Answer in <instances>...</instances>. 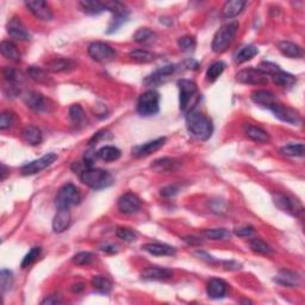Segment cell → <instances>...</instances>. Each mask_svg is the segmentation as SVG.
<instances>
[{"label":"cell","mask_w":305,"mask_h":305,"mask_svg":"<svg viewBox=\"0 0 305 305\" xmlns=\"http://www.w3.org/2000/svg\"><path fill=\"white\" fill-rule=\"evenodd\" d=\"M228 291V284L224 280L218 279V278H213L211 279L206 285V292L207 296L212 300H219L223 298L226 295Z\"/></svg>","instance_id":"cell-18"},{"label":"cell","mask_w":305,"mask_h":305,"mask_svg":"<svg viewBox=\"0 0 305 305\" xmlns=\"http://www.w3.org/2000/svg\"><path fill=\"white\" fill-rule=\"evenodd\" d=\"M129 57L138 63H149L155 60V55L144 49H135L129 53Z\"/></svg>","instance_id":"cell-37"},{"label":"cell","mask_w":305,"mask_h":305,"mask_svg":"<svg viewBox=\"0 0 305 305\" xmlns=\"http://www.w3.org/2000/svg\"><path fill=\"white\" fill-rule=\"evenodd\" d=\"M179 167V164L178 161H175L173 159L170 158H162L158 159L153 162L150 168L153 171L158 172V173H166V172H174L178 170Z\"/></svg>","instance_id":"cell-26"},{"label":"cell","mask_w":305,"mask_h":305,"mask_svg":"<svg viewBox=\"0 0 305 305\" xmlns=\"http://www.w3.org/2000/svg\"><path fill=\"white\" fill-rule=\"evenodd\" d=\"M0 51L4 55L6 59L11 60L13 62H19L20 61V55L19 50L17 49V45L14 43H12L10 41H2L1 44H0Z\"/></svg>","instance_id":"cell-30"},{"label":"cell","mask_w":305,"mask_h":305,"mask_svg":"<svg viewBox=\"0 0 305 305\" xmlns=\"http://www.w3.org/2000/svg\"><path fill=\"white\" fill-rule=\"evenodd\" d=\"M179 87V104L180 110L183 112L189 113L190 111L195 110V106L198 102V89L197 85L191 80L180 79L178 81Z\"/></svg>","instance_id":"cell-3"},{"label":"cell","mask_w":305,"mask_h":305,"mask_svg":"<svg viewBox=\"0 0 305 305\" xmlns=\"http://www.w3.org/2000/svg\"><path fill=\"white\" fill-rule=\"evenodd\" d=\"M246 1L243 0H230L226 1L222 8V13L225 18H234L243 11Z\"/></svg>","instance_id":"cell-27"},{"label":"cell","mask_w":305,"mask_h":305,"mask_svg":"<svg viewBox=\"0 0 305 305\" xmlns=\"http://www.w3.org/2000/svg\"><path fill=\"white\" fill-rule=\"evenodd\" d=\"M160 110V95L156 91H147L142 93L137 102V112L143 117L154 116Z\"/></svg>","instance_id":"cell-6"},{"label":"cell","mask_w":305,"mask_h":305,"mask_svg":"<svg viewBox=\"0 0 305 305\" xmlns=\"http://www.w3.org/2000/svg\"><path fill=\"white\" fill-rule=\"evenodd\" d=\"M273 280L285 288H297L302 283L300 274L290 270H282L274 277Z\"/></svg>","instance_id":"cell-17"},{"label":"cell","mask_w":305,"mask_h":305,"mask_svg":"<svg viewBox=\"0 0 305 305\" xmlns=\"http://www.w3.org/2000/svg\"><path fill=\"white\" fill-rule=\"evenodd\" d=\"M173 276V272L167 268H161V267H148L147 270L142 272L141 277L144 280H166L170 279Z\"/></svg>","instance_id":"cell-20"},{"label":"cell","mask_w":305,"mask_h":305,"mask_svg":"<svg viewBox=\"0 0 305 305\" xmlns=\"http://www.w3.org/2000/svg\"><path fill=\"white\" fill-rule=\"evenodd\" d=\"M179 191V189H178L177 186H166L164 189L161 190V196H164V197H173Z\"/></svg>","instance_id":"cell-53"},{"label":"cell","mask_w":305,"mask_h":305,"mask_svg":"<svg viewBox=\"0 0 305 305\" xmlns=\"http://www.w3.org/2000/svg\"><path fill=\"white\" fill-rule=\"evenodd\" d=\"M116 235L117 237L120 238V240L125 241V242H134V241L137 240V234H136V231L131 230V229L129 228H123V226L117 228Z\"/></svg>","instance_id":"cell-47"},{"label":"cell","mask_w":305,"mask_h":305,"mask_svg":"<svg viewBox=\"0 0 305 305\" xmlns=\"http://www.w3.org/2000/svg\"><path fill=\"white\" fill-rule=\"evenodd\" d=\"M25 6L37 19L43 20V22H50L54 18L50 6L45 1H43V0H31V1H26Z\"/></svg>","instance_id":"cell-12"},{"label":"cell","mask_w":305,"mask_h":305,"mask_svg":"<svg viewBox=\"0 0 305 305\" xmlns=\"http://www.w3.org/2000/svg\"><path fill=\"white\" fill-rule=\"evenodd\" d=\"M166 143V138L165 137H159L156 140L149 141L147 143L141 144V146H136L132 148V155L136 156V158H143V156H148L150 154L158 152L160 148L164 147V144Z\"/></svg>","instance_id":"cell-15"},{"label":"cell","mask_w":305,"mask_h":305,"mask_svg":"<svg viewBox=\"0 0 305 305\" xmlns=\"http://www.w3.org/2000/svg\"><path fill=\"white\" fill-rule=\"evenodd\" d=\"M250 98L252 101L255 102V104L261 105L264 107H270L271 105H273L274 102H277V98L271 91L267 90H256L254 92H252L250 95Z\"/></svg>","instance_id":"cell-22"},{"label":"cell","mask_w":305,"mask_h":305,"mask_svg":"<svg viewBox=\"0 0 305 305\" xmlns=\"http://www.w3.org/2000/svg\"><path fill=\"white\" fill-rule=\"evenodd\" d=\"M0 285H1V292L6 294L10 291L13 285V273L8 270H1L0 272Z\"/></svg>","instance_id":"cell-43"},{"label":"cell","mask_w":305,"mask_h":305,"mask_svg":"<svg viewBox=\"0 0 305 305\" xmlns=\"http://www.w3.org/2000/svg\"><path fill=\"white\" fill-rule=\"evenodd\" d=\"M93 260H95V254L91 252H80L78 253V254H75L73 259H72L73 264L78 266L90 265Z\"/></svg>","instance_id":"cell-45"},{"label":"cell","mask_w":305,"mask_h":305,"mask_svg":"<svg viewBox=\"0 0 305 305\" xmlns=\"http://www.w3.org/2000/svg\"><path fill=\"white\" fill-rule=\"evenodd\" d=\"M177 66L175 65H167L161 67L154 73L148 75L146 79L143 80V84L146 86H160L162 84L167 83L170 78L177 71Z\"/></svg>","instance_id":"cell-11"},{"label":"cell","mask_w":305,"mask_h":305,"mask_svg":"<svg viewBox=\"0 0 305 305\" xmlns=\"http://www.w3.org/2000/svg\"><path fill=\"white\" fill-rule=\"evenodd\" d=\"M225 69V63L222 61H217L213 62L212 65L207 68L206 71V78L210 83H213V81L217 80L219 78V75L224 72Z\"/></svg>","instance_id":"cell-41"},{"label":"cell","mask_w":305,"mask_h":305,"mask_svg":"<svg viewBox=\"0 0 305 305\" xmlns=\"http://www.w3.org/2000/svg\"><path fill=\"white\" fill-rule=\"evenodd\" d=\"M102 250H104V252L106 253H111V254H113V253H117V249L116 246H113V244H102V246L101 247Z\"/></svg>","instance_id":"cell-57"},{"label":"cell","mask_w":305,"mask_h":305,"mask_svg":"<svg viewBox=\"0 0 305 305\" xmlns=\"http://www.w3.org/2000/svg\"><path fill=\"white\" fill-rule=\"evenodd\" d=\"M75 62L71 59H63V57H57V59L51 60L47 63V69L53 73H61V72H67L75 68Z\"/></svg>","instance_id":"cell-25"},{"label":"cell","mask_w":305,"mask_h":305,"mask_svg":"<svg viewBox=\"0 0 305 305\" xmlns=\"http://www.w3.org/2000/svg\"><path fill=\"white\" fill-rule=\"evenodd\" d=\"M238 83L247 85H265L268 83L267 75H265L258 68H246L236 74Z\"/></svg>","instance_id":"cell-10"},{"label":"cell","mask_w":305,"mask_h":305,"mask_svg":"<svg viewBox=\"0 0 305 305\" xmlns=\"http://www.w3.org/2000/svg\"><path fill=\"white\" fill-rule=\"evenodd\" d=\"M141 201L134 193H125L118 199V210L124 215H134L141 210Z\"/></svg>","instance_id":"cell-13"},{"label":"cell","mask_w":305,"mask_h":305,"mask_svg":"<svg viewBox=\"0 0 305 305\" xmlns=\"http://www.w3.org/2000/svg\"><path fill=\"white\" fill-rule=\"evenodd\" d=\"M258 69L260 72H262V73H264L265 75H273V74H276L277 72H279L280 71V68H279V66L278 65H276V63H273V62H267V61H264V62H261L260 65H259V67H258Z\"/></svg>","instance_id":"cell-49"},{"label":"cell","mask_w":305,"mask_h":305,"mask_svg":"<svg viewBox=\"0 0 305 305\" xmlns=\"http://www.w3.org/2000/svg\"><path fill=\"white\" fill-rule=\"evenodd\" d=\"M91 284L98 292H102V294H108L112 289V283L107 279V278L102 277V276H96L92 278L91 280Z\"/></svg>","instance_id":"cell-36"},{"label":"cell","mask_w":305,"mask_h":305,"mask_svg":"<svg viewBox=\"0 0 305 305\" xmlns=\"http://www.w3.org/2000/svg\"><path fill=\"white\" fill-rule=\"evenodd\" d=\"M14 123V114L10 112V111H5L1 113L0 117V129L1 130H6V129L11 128Z\"/></svg>","instance_id":"cell-50"},{"label":"cell","mask_w":305,"mask_h":305,"mask_svg":"<svg viewBox=\"0 0 305 305\" xmlns=\"http://www.w3.org/2000/svg\"><path fill=\"white\" fill-rule=\"evenodd\" d=\"M156 37H158V36H156L153 30L148 28H141L135 32L134 41L140 44H149L153 43L154 41H156Z\"/></svg>","instance_id":"cell-35"},{"label":"cell","mask_w":305,"mask_h":305,"mask_svg":"<svg viewBox=\"0 0 305 305\" xmlns=\"http://www.w3.org/2000/svg\"><path fill=\"white\" fill-rule=\"evenodd\" d=\"M28 74L32 80L36 81V83H38V84L49 83V77H48L47 72L38 67H35V66H31V67L28 69Z\"/></svg>","instance_id":"cell-42"},{"label":"cell","mask_w":305,"mask_h":305,"mask_svg":"<svg viewBox=\"0 0 305 305\" xmlns=\"http://www.w3.org/2000/svg\"><path fill=\"white\" fill-rule=\"evenodd\" d=\"M71 224V211L69 209H59L53 219V230L63 232Z\"/></svg>","instance_id":"cell-21"},{"label":"cell","mask_w":305,"mask_h":305,"mask_svg":"<svg viewBox=\"0 0 305 305\" xmlns=\"http://www.w3.org/2000/svg\"><path fill=\"white\" fill-rule=\"evenodd\" d=\"M258 53L259 49L255 45H244V47H242L237 51L236 55H235V62L241 65V63L249 61V60H252L255 55H258Z\"/></svg>","instance_id":"cell-31"},{"label":"cell","mask_w":305,"mask_h":305,"mask_svg":"<svg viewBox=\"0 0 305 305\" xmlns=\"http://www.w3.org/2000/svg\"><path fill=\"white\" fill-rule=\"evenodd\" d=\"M278 49L284 56L289 59H301L303 56V50L298 44L290 41H282L278 43Z\"/></svg>","instance_id":"cell-23"},{"label":"cell","mask_w":305,"mask_h":305,"mask_svg":"<svg viewBox=\"0 0 305 305\" xmlns=\"http://www.w3.org/2000/svg\"><path fill=\"white\" fill-rule=\"evenodd\" d=\"M234 232L238 237H250L255 234V230L253 226L244 225V226H240V228H236Z\"/></svg>","instance_id":"cell-51"},{"label":"cell","mask_w":305,"mask_h":305,"mask_svg":"<svg viewBox=\"0 0 305 305\" xmlns=\"http://www.w3.org/2000/svg\"><path fill=\"white\" fill-rule=\"evenodd\" d=\"M272 80H273V83L276 84V85L285 87V89H291V87L295 86L296 83H297L296 77L290 73H286V72L282 71V69H280L279 72H277L276 74L272 75Z\"/></svg>","instance_id":"cell-29"},{"label":"cell","mask_w":305,"mask_h":305,"mask_svg":"<svg viewBox=\"0 0 305 305\" xmlns=\"http://www.w3.org/2000/svg\"><path fill=\"white\" fill-rule=\"evenodd\" d=\"M57 159V155L55 153H48L45 155L42 156V158L35 160V161L29 162V164L24 165L22 168H20V172H22L23 175H34L37 174L45 170L47 167L55 162V160Z\"/></svg>","instance_id":"cell-8"},{"label":"cell","mask_w":305,"mask_h":305,"mask_svg":"<svg viewBox=\"0 0 305 305\" xmlns=\"http://www.w3.org/2000/svg\"><path fill=\"white\" fill-rule=\"evenodd\" d=\"M6 29H7L8 35H10L12 38H14V40L29 41L30 38H31L29 31L26 30L25 26H24L22 20H20V18L13 17L12 19L8 20Z\"/></svg>","instance_id":"cell-14"},{"label":"cell","mask_w":305,"mask_h":305,"mask_svg":"<svg viewBox=\"0 0 305 305\" xmlns=\"http://www.w3.org/2000/svg\"><path fill=\"white\" fill-rule=\"evenodd\" d=\"M89 55L97 62H108L116 57V50L104 42H93L89 47Z\"/></svg>","instance_id":"cell-7"},{"label":"cell","mask_w":305,"mask_h":305,"mask_svg":"<svg viewBox=\"0 0 305 305\" xmlns=\"http://www.w3.org/2000/svg\"><path fill=\"white\" fill-rule=\"evenodd\" d=\"M187 130L197 140H209L213 132V125L210 118L199 111L192 110L186 114Z\"/></svg>","instance_id":"cell-1"},{"label":"cell","mask_w":305,"mask_h":305,"mask_svg":"<svg viewBox=\"0 0 305 305\" xmlns=\"http://www.w3.org/2000/svg\"><path fill=\"white\" fill-rule=\"evenodd\" d=\"M237 30H238L237 22H230L220 26V29L216 32L215 36H213L212 44H211V48H212L213 53L217 54L224 53V51L229 48V45L231 44V42L234 41L235 36L237 34Z\"/></svg>","instance_id":"cell-4"},{"label":"cell","mask_w":305,"mask_h":305,"mask_svg":"<svg viewBox=\"0 0 305 305\" xmlns=\"http://www.w3.org/2000/svg\"><path fill=\"white\" fill-rule=\"evenodd\" d=\"M195 254L197 255V256H199V259H202V260H205V261H207V262H213V261H215V259H213L212 256L209 255V254H207V253H205V252H201V250H198V252H196Z\"/></svg>","instance_id":"cell-55"},{"label":"cell","mask_w":305,"mask_h":305,"mask_svg":"<svg viewBox=\"0 0 305 305\" xmlns=\"http://www.w3.org/2000/svg\"><path fill=\"white\" fill-rule=\"evenodd\" d=\"M274 203L280 210L297 215V209H295V202L284 195H274Z\"/></svg>","instance_id":"cell-33"},{"label":"cell","mask_w":305,"mask_h":305,"mask_svg":"<svg viewBox=\"0 0 305 305\" xmlns=\"http://www.w3.org/2000/svg\"><path fill=\"white\" fill-rule=\"evenodd\" d=\"M79 5L87 14H99L105 11L104 2L102 1H80Z\"/></svg>","instance_id":"cell-38"},{"label":"cell","mask_w":305,"mask_h":305,"mask_svg":"<svg viewBox=\"0 0 305 305\" xmlns=\"http://www.w3.org/2000/svg\"><path fill=\"white\" fill-rule=\"evenodd\" d=\"M142 249L155 256H172L177 253L174 247L165 243H146L142 246Z\"/></svg>","instance_id":"cell-19"},{"label":"cell","mask_w":305,"mask_h":305,"mask_svg":"<svg viewBox=\"0 0 305 305\" xmlns=\"http://www.w3.org/2000/svg\"><path fill=\"white\" fill-rule=\"evenodd\" d=\"M2 75H4L5 80H7L8 83L12 84V85H14V84L18 81L17 71H14V69H12L10 67L4 68V71H2Z\"/></svg>","instance_id":"cell-52"},{"label":"cell","mask_w":305,"mask_h":305,"mask_svg":"<svg viewBox=\"0 0 305 305\" xmlns=\"http://www.w3.org/2000/svg\"><path fill=\"white\" fill-rule=\"evenodd\" d=\"M202 236L211 241H222L230 238V232L223 228L205 229V230L202 231Z\"/></svg>","instance_id":"cell-34"},{"label":"cell","mask_w":305,"mask_h":305,"mask_svg":"<svg viewBox=\"0 0 305 305\" xmlns=\"http://www.w3.org/2000/svg\"><path fill=\"white\" fill-rule=\"evenodd\" d=\"M41 252H42L41 247H34V248L30 250L28 254L24 256L22 264H20V266H22V268L30 267V266H31L36 260H37L38 258H40Z\"/></svg>","instance_id":"cell-44"},{"label":"cell","mask_w":305,"mask_h":305,"mask_svg":"<svg viewBox=\"0 0 305 305\" xmlns=\"http://www.w3.org/2000/svg\"><path fill=\"white\" fill-rule=\"evenodd\" d=\"M22 136L24 141L26 143L31 144V146H37L42 142V132L37 126L34 125H28L23 129Z\"/></svg>","instance_id":"cell-28"},{"label":"cell","mask_w":305,"mask_h":305,"mask_svg":"<svg viewBox=\"0 0 305 305\" xmlns=\"http://www.w3.org/2000/svg\"><path fill=\"white\" fill-rule=\"evenodd\" d=\"M243 130L247 137L250 138V140L258 142V143H267V142H270L271 140L270 135H268L264 129L259 128V126H254L252 124H244Z\"/></svg>","instance_id":"cell-24"},{"label":"cell","mask_w":305,"mask_h":305,"mask_svg":"<svg viewBox=\"0 0 305 305\" xmlns=\"http://www.w3.org/2000/svg\"><path fill=\"white\" fill-rule=\"evenodd\" d=\"M178 45H179V48L183 51L191 53V51L195 50L197 42H196L195 37H192V36H184V37H180L178 40Z\"/></svg>","instance_id":"cell-46"},{"label":"cell","mask_w":305,"mask_h":305,"mask_svg":"<svg viewBox=\"0 0 305 305\" xmlns=\"http://www.w3.org/2000/svg\"><path fill=\"white\" fill-rule=\"evenodd\" d=\"M72 290H73L74 292H80L84 290V285L83 284H75V285H73V289Z\"/></svg>","instance_id":"cell-60"},{"label":"cell","mask_w":305,"mask_h":305,"mask_svg":"<svg viewBox=\"0 0 305 305\" xmlns=\"http://www.w3.org/2000/svg\"><path fill=\"white\" fill-rule=\"evenodd\" d=\"M250 249L254 253L262 255H271L273 253V249L271 248L270 244H267L260 238H254V240L250 241Z\"/></svg>","instance_id":"cell-40"},{"label":"cell","mask_w":305,"mask_h":305,"mask_svg":"<svg viewBox=\"0 0 305 305\" xmlns=\"http://www.w3.org/2000/svg\"><path fill=\"white\" fill-rule=\"evenodd\" d=\"M97 155H98V158L102 160V161L112 162L120 158V150L117 147L105 146L97 152Z\"/></svg>","instance_id":"cell-32"},{"label":"cell","mask_w":305,"mask_h":305,"mask_svg":"<svg viewBox=\"0 0 305 305\" xmlns=\"http://www.w3.org/2000/svg\"><path fill=\"white\" fill-rule=\"evenodd\" d=\"M80 180L93 190H102L113 184L112 175L101 168H85L79 173Z\"/></svg>","instance_id":"cell-2"},{"label":"cell","mask_w":305,"mask_h":305,"mask_svg":"<svg viewBox=\"0 0 305 305\" xmlns=\"http://www.w3.org/2000/svg\"><path fill=\"white\" fill-rule=\"evenodd\" d=\"M57 303H61V301H60L56 296H50L49 298H47V300H44L43 302H42V304L43 305L45 304L50 305V304H57Z\"/></svg>","instance_id":"cell-58"},{"label":"cell","mask_w":305,"mask_h":305,"mask_svg":"<svg viewBox=\"0 0 305 305\" xmlns=\"http://www.w3.org/2000/svg\"><path fill=\"white\" fill-rule=\"evenodd\" d=\"M184 241H185L187 244H190V246H201V244L203 243L202 238L196 236H186L184 237Z\"/></svg>","instance_id":"cell-54"},{"label":"cell","mask_w":305,"mask_h":305,"mask_svg":"<svg viewBox=\"0 0 305 305\" xmlns=\"http://www.w3.org/2000/svg\"><path fill=\"white\" fill-rule=\"evenodd\" d=\"M23 101L31 110L36 111V112H43V111H47L48 108V102L45 101V98L36 91L26 92L23 96Z\"/></svg>","instance_id":"cell-16"},{"label":"cell","mask_w":305,"mask_h":305,"mask_svg":"<svg viewBox=\"0 0 305 305\" xmlns=\"http://www.w3.org/2000/svg\"><path fill=\"white\" fill-rule=\"evenodd\" d=\"M84 117H85V112H84V108L79 104H73L69 107V118L72 119L73 123H80L84 119Z\"/></svg>","instance_id":"cell-48"},{"label":"cell","mask_w":305,"mask_h":305,"mask_svg":"<svg viewBox=\"0 0 305 305\" xmlns=\"http://www.w3.org/2000/svg\"><path fill=\"white\" fill-rule=\"evenodd\" d=\"M305 148L303 143L300 144H288V146L283 147L280 149V153L285 156H290V158H301L304 155Z\"/></svg>","instance_id":"cell-39"},{"label":"cell","mask_w":305,"mask_h":305,"mask_svg":"<svg viewBox=\"0 0 305 305\" xmlns=\"http://www.w3.org/2000/svg\"><path fill=\"white\" fill-rule=\"evenodd\" d=\"M268 108L273 112V114L278 119L283 120V122H286L292 125H298L302 123L301 116L298 114V112H296L294 108H290L285 106V105L279 104V102H274V104L271 105Z\"/></svg>","instance_id":"cell-9"},{"label":"cell","mask_w":305,"mask_h":305,"mask_svg":"<svg viewBox=\"0 0 305 305\" xmlns=\"http://www.w3.org/2000/svg\"><path fill=\"white\" fill-rule=\"evenodd\" d=\"M80 192L73 184H66L57 191L55 204L57 209H71L72 206L80 203Z\"/></svg>","instance_id":"cell-5"},{"label":"cell","mask_w":305,"mask_h":305,"mask_svg":"<svg viewBox=\"0 0 305 305\" xmlns=\"http://www.w3.org/2000/svg\"><path fill=\"white\" fill-rule=\"evenodd\" d=\"M184 65H185V67H187L189 69H193V71H196V69H198L199 67V63L193 59L186 60V61L184 62Z\"/></svg>","instance_id":"cell-56"},{"label":"cell","mask_w":305,"mask_h":305,"mask_svg":"<svg viewBox=\"0 0 305 305\" xmlns=\"http://www.w3.org/2000/svg\"><path fill=\"white\" fill-rule=\"evenodd\" d=\"M8 174V170L7 167L4 164H1V175H0V180H5L6 179V175Z\"/></svg>","instance_id":"cell-59"}]
</instances>
